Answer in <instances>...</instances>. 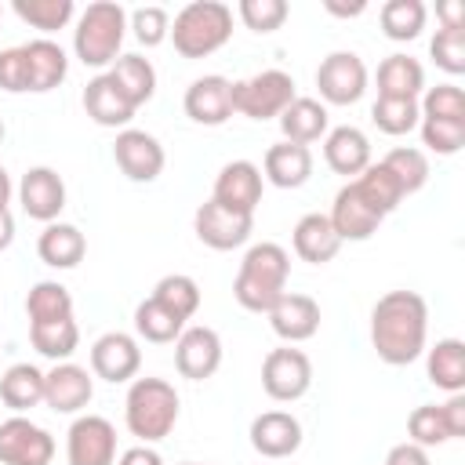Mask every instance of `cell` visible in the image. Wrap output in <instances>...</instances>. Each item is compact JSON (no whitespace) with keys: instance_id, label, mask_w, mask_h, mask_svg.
<instances>
[{"instance_id":"obj_48","label":"cell","mask_w":465,"mask_h":465,"mask_svg":"<svg viewBox=\"0 0 465 465\" xmlns=\"http://www.w3.org/2000/svg\"><path fill=\"white\" fill-rule=\"evenodd\" d=\"M0 91H7V94L29 91V65H25L22 47H4L0 51Z\"/></svg>"},{"instance_id":"obj_5","label":"cell","mask_w":465,"mask_h":465,"mask_svg":"<svg viewBox=\"0 0 465 465\" xmlns=\"http://www.w3.org/2000/svg\"><path fill=\"white\" fill-rule=\"evenodd\" d=\"M127 36V11L116 0H94L84 7L73 29V51L87 69L113 65Z\"/></svg>"},{"instance_id":"obj_12","label":"cell","mask_w":465,"mask_h":465,"mask_svg":"<svg viewBox=\"0 0 465 465\" xmlns=\"http://www.w3.org/2000/svg\"><path fill=\"white\" fill-rule=\"evenodd\" d=\"M113 160H116V167H120L131 182H138V185L156 182L160 171H163V163H167L160 138L149 134V131H138V127H124V131H116Z\"/></svg>"},{"instance_id":"obj_32","label":"cell","mask_w":465,"mask_h":465,"mask_svg":"<svg viewBox=\"0 0 465 465\" xmlns=\"http://www.w3.org/2000/svg\"><path fill=\"white\" fill-rule=\"evenodd\" d=\"M425 91V69L411 54H389L378 65V98H414Z\"/></svg>"},{"instance_id":"obj_55","label":"cell","mask_w":465,"mask_h":465,"mask_svg":"<svg viewBox=\"0 0 465 465\" xmlns=\"http://www.w3.org/2000/svg\"><path fill=\"white\" fill-rule=\"evenodd\" d=\"M11 193H15V185H11V174L0 167V211H7V203H11Z\"/></svg>"},{"instance_id":"obj_22","label":"cell","mask_w":465,"mask_h":465,"mask_svg":"<svg viewBox=\"0 0 465 465\" xmlns=\"http://www.w3.org/2000/svg\"><path fill=\"white\" fill-rule=\"evenodd\" d=\"M323 160L334 174H345V178H356L371 167V142L360 127L352 124H341V127H331L323 134Z\"/></svg>"},{"instance_id":"obj_25","label":"cell","mask_w":465,"mask_h":465,"mask_svg":"<svg viewBox=\"0 0 465 465\" xmlns=\"http://www.w3.org/2000/svg\"><path fill=\"white\" fill-rule=\"evenodd\" d=\"M25 51V65H29V91L33 94H47L54 91L65 73H69V58L62 51V44H54L51 36H36L29 44H22Z\"/></svg>"},{"instance_id":"obj_27","label":"cell","mask_w":465,"mask_h":465,"mask_svg":"<svg viewBox=\"0 0 465 465\" xmlns=\"http://www.w3.org/2000/svg\"><path fill=\"white\" fill-rule=\"evenodd\" d=\"M276 120H280L283 142H294V145H312L331 131L327 105L316 102V98H305V94H294V102Z\"/></svg>"},{"instance_id":"obj_49","label":"cell","mask_w":465,"mask_h":465,"mask_svg":"<svg viewBox=\"0 0 465 465\" xmlns=\"http://www.w3.org/2000/svg\"><path fill=\"white\" fill-rule=\"evenodd\" d=\"M440 411H443V421H447L450 440H461L465 436V396L454 392L447 403H440Z\"/></svg>"},{"instance_id":"obj_29","label":"cell","mask_w":465,"mask_h":465,"mask_svg":"<svg viewBox=\"0 0 465 465\" xmlns=\"http://www.w3.org/2000/svg\"><path fill=\"white\" fill-rule=\"evenodd\" d=\"M425 374L443 392H465V341L461 338H440L432 349H425Z\"/></svg>"},{"instance_id":"obj_20","label":"cell","mask_w":465,"mask_h":465,"mask_svg":"<svg viewBox=\"0 0 465 465\" xmlns=\"http://www.w3.org/2000/svg\"><path fill=\"white\" fill-rule=\"evenodd\" d=\"M247 436L262 458H291L302 447V421L287 411H265L251 421Z\"/></svg>"},{"instance_id":"obj_46","label":"cell","mask_w":465,"mask_h":465,"mask_svg":"<svg viewBox=\"0 0 465 465\" xmlns=\"http://www.w3.org/2000/svg\"><path fill=\"white\" fill-rule=\"evenodd\" d=\"M236 15L254 33H276L287 22L291 7H287V0H240Z\"/></svg>"},{"instance_id":"obj_39","label":"cell","mask_w":465,"mask_h":465,"mask_svg":"<svg viewBox=\"0 0 465 465\" xmlns=\"http://www.w3.org/2000/svg\"><path fill=\"white\" fill-rule=\"evenodd\" d=\"M134 331H138V338H145L153 345H167V341H174L185 331V323L174 312H167L156 298H145L134 309Z\"/></svg>"},{"instance_id":"obj_24","label":"cell","mask_w":465,"mask_h":465,"mask_svg":"<svg viewBox=\"0 0 465 465\" xmlns=\"http://www.w3.org/2000/svg\"><path fill=\"white\" fill-rule=\"evenodd\" d=\"M262 178L272 182L276 189H298L312 178V153L309 145H294V142H276L265 149L262 160Z\"/></svg>"},{"instance_id":"obj_30","label":"cell","mask_w":465,"mask_h":465,"mask_svg":"<svg viewBox=\"0 0 465 465\" xmlns=\"http://www.w3.org/2000/svg\"><path fill=\"white\" fill-rule=\"evenodd\" d=\"M105 76L116 84V91H120L134 109L145 105V102L156 94V69H153V62L142 58V54H120V58L109 65Z\"/></svg>"},{"instance_id":"obj_11","label":"cell","mask_w":465,"mask_h":465,"mask_svg":"<svg viewBox=\"0 0 465 465\" xmlns=\"http://www.w3.org/2000/svg\"><path fill=\"white\" fill-rule=\"evenodd\" d=\"M193 229H196V240L211 251H236L251 240L254 232V214H240V211H229L214 200L200 203L196 214H193Z\"/></svg>"},{"instance_id":"obj_41","label":"cell","mask_w":465,"mask_h":465,"mask_svg":"<svg viewBox=\"0 0 465 465\" xmlns=\"http://www.w3.org/2000/svg\"><path fill=\"white\" fill-rule=\"evenodd\" d=\"M371 120H374V127L381 134L400 138V134H411L418 127L421 113H418V102L414 98H378L371 105Z\"/></svg>"},{"instance_id":"obj_4","label":"cell","mask_w":465,"mask_h":465,"mask_svg":"<svg viewBox=\"0 0 465 465\" xmlns=\"http://www.w3.org/2000/svg\"><path fill=\"white\" fill-rule=\"evenodd\" d=\"M171 44L182 58H207L232 36V7L222 0H193L171 22Z\"/></svg>"},{"instance_id":"obj_14","label":"cell","mask_w":465,"mask_h":465,"mask_svg":"<svg viewBox=\"0 0 465 465\" xmlns=\"http://www.w3.org/2000/svg\"><path fill=\"white\" fill-rule=\"evenodd\" d=\"M18 203H22V211L33 222H44V225L58 222V214L65 207V182H62V174L54 167H47V163L29 167L22 174V182H18Z\"/></svg>"},{"instance_id":"obj_1","label":"cell","mask_w":465,"mask_h":465,"mask_svg":"<svg viewBox=\"0 0 465 465\" xmlns=\"http://www.w3.org/2000/svg\"><path fill=\"white\" fill-rule=\"evenodd\" d=\"M429 305L418 291H389L371 309V345L389 367H407L425 352Z\"/></svg>"},{"instance_id":"obj_57","label":"cell","mask_w":465,"mask_h":465,"mask_svg":"<svg viewBox=\"0 0 465 465\" xmlns=\"http://www.w3.org/2000/svg\"><path fill=\"white\" fill-rule=\"evenodd\" d=\"M182 465H207V461H182Z\"/></svg>"},{"instance_id":"obj_53","label":"cell","mask_w":465,"mask_h":465,"mask_svg":"<svg viewBox=\"0 0 465 465\" xmlns=\"http://www.w3.org/2000/svg\"><path fill=\"white\" fill-rule=\"evenodd\" d=\"M323 7H327V15H338V18H356V15H363V11H367V4H363V0H352V4L323 0Z\"/></svg>"},{"instance_id":"obj_6","label":"cell","mask_w":465,"mask_h":465,"mask_svg":"<svg viewBox=\"0 0 465 465\" xmlns=\"http://www.w3.org/2000/svg\"><path fill=\"white\" fill-rule=\"evenodd\" d=\"M294 102V76L283 69H262L232 84V113L247 120H272Z\"/></svg>"},{"instance_id":"obj_16","label":"cell","mask_w":465,"mask_h":465,"mask_svg":"<svg viewBox=\"0 0 465 465\" xmlns=\"http://www.w3.org/2000/svg\"><path fill=\"white\" fill-rule=\"evenodd\" d=\"M91 396H94V378L87 367L62 360L51 371H44V403L54 414H76L91 403Z\"/></svg>"},{"instance_id":"obj_51","label":"cell","mask_w":465,"mask_h":465,"mask_svg":"<svg viewBox=\"0 0 465 465\" xmlns=\"http://www.w3.org/2000/svg\"><path fill=\"white\" fill-rule=\"evenodd\" d=\"M116 465H163V458L153 450V447H131V450H124L120 458H116Z\"/></svg>"},{"instance_id":"obj_44","label":"cell","mask_w":465,"mask_h":465,"mask_svg":"<svg viewBox=\"0 0 465 465\" xmlns=\"http://www.w3.org/2000/svg\"><path fill=\"white\" fill-rule=\"evenodd\" d=\"M418 131H421V145L429 153H436V156H454L465 145V124H458V120H429V116H421Z\"/></svg>"},{"instance_id":"obj_21","label":"cell","mask_w":465,"mask_h":465,"mask_svg":"<svg viewBox=\"0 0 465 465\" xmlns=\"http://www.w3.org/2000/svg\"><path fill=\"white\" fill-rule=\"evenodd\" d=\"M327 218H331V225H334V232H338L341 243L345 240H356V243L360 240H371L378 232V225H381V214L363 203V196L356 193L352 182H345L334 193V203H331V214Z\"/></svg>"},{"instance_id":"obj_19","label":"cell","mask_w":465,"mask_h":465,"mask_svg":"<svg viewBox=\"0 0 465 465\" xmlns=\"http://www.w3.org/2000/svg\"><path fill=\"white\" fill-rule=\"evenodd\" d=\"M265 316H269V327L276 331V338H283L287 345L309 341L320 331V305H316V298L298 294V291H287Z\"/></svg>"},{"instance_id":"obj_8","label":"cell","mask_w":465,"mask_h":465,"mask_svg":"<svg viewBox=\"0 0 465 465\" xmlns=\"http://www.w3.org/2000/svg\"><path fill=\"white\" fill-rule=\"evenodd\" d=\"M54 436L25 414L0 421V465H51Z\"/></svg>"},{"instance_id":"obj_17","label":"cell","mask_w":465,"mask_h":465,"mask_svg":"<svg viewBox=\"0 0 465 465\" xmlns=\"http://www.w3.org/2000/svg\"><path fill=\"white\" fill-rule=\"evenodd\" d=\"M262 167L251 163V160H229L218 178H214V189H211V200L229 207V211H240V214H254L258 203H262Z\"/></svg>"},{"instance_id":"obj_23","label":"cell","mask_w":465,"mask_h":465,"mask_svg":"<svg viewBox=\"0 0 465 465\" xmlns=\"http://www.w3.org/2000/svg\"><path fill=\"white\" fill-rule=\"evenodd\" d=\"M291 247H294V254H298L302 262H309V265H327V262L341 251V240H338L331 218L320 214V211H312V214H302V218L294 222Z\"/></svg>"},{"instance_id":"obj_42","label":"cell","mask_w":465,"mask_h":465,"mask_svg":"<svg viewBox=\"0 0 465 465\" xmlns=\"http://www.w3.org/2000/svg\"><path fill=\"white\" fill-rule=\"evenodd\" d=\"M418 113L429 116V120H458V124H465V91L458 84L425 87V98H421Z\"/></svg>"},{"instance_id":"obj_18","label":"cell","mask_w":465,"mask_h":465,"mask_svg":"<svg viewBox=\"0 0 465 465\" xmlns=\"http://www.w3.org/2000/svg\"><path fill=\"white\" fill-rule=\"evenodd\" d=\"M185 116L193 124H203V127H222L229 116H232V80L211 73V76H196L189 87H185Z\"/></svg>"},{"instance_id":"obj_52","label":"cell","mask_w":465,"mask_h":465,"mask_svg":"<svg viewBox=\"0 0 465 465\" xmlns=\"http://www.w3.org/2000/svg\"><path fill=\"white\" fill-rule=\"evenodd\" d=\"M436 15L443 18V29H461V25H465V7H461V0H443V4H436Z\"/></svg>"},{"instance_id":"obj_35","label":"cell","mask_w":465,"mask_h":465,"mask_svg":"<svg viewBox=\"0 0 465 465\" xmlns=\"http://www.w3.org/2000/svg\"><path fill=\"white\" fill-rule=\"evenodd\" d=\"M425 18H429V11H425L421 0H385L381 4V15H378L381 33L389 40H396V44H407V40L421 36Z\"/></svg>"},{"instance_id":"obj_7","label":"cell","mask_w":465,"mask_h":465,"mask_svg":"<svg viewBox=\"0 0 465 465\" xmlns=\"http://www.w3.org/2000/svg\"><path fill=\"white\" fill-rule=\"evenodd\" d=\"M312 385V360L302 349H269V356L262 360V389L269 400L280 403H294L309 392Z\"/></svg>"},{"instance_id":"obj_3","label":"cell","mask_w":465,"mask_h":465,"mask_svg":"<svg viewBox=\"0 0 465 465\" xmlns=\"http://www.w3.org/2000/svg\"><path fill=\"white\" fill-rule=\"evenodd\" d=\"M178 411H182V400H178L174 385L163 378H134L127 389V400H124L127 432L138 436L142 443L167 440L171 429L178 425Z\"/></svg>"},{"instance_id":"obj_2","label":"cell","mask_w":465,"mask_h":465,"mask_svg":"<svg viewBox=\"0 0 465 465\" xmlns=\"http://www.w3.org/2000/svg\"><path fill=\"white\" fill-rule=\"evenodd\" d=\"M287 276H291V254L280 243L262 240L247 247L240 272L232 280V294L247 312H269L287 294Z\"/></svg>"},{"instance_id":"obj_43","label":"cell","mask_w":465,"mask_h":465,"mask_svg":"<svg viewBox=\"0 0 465 465\" xmlns=\"http://www.w3.org/2000/svg\"><path fill=\"white\" fill-rule=\"evenodd\" d=\"M127 29L134 33V40L142 47H160L171 33V15L160 4H145V7H134L127 15Z\"/></svg>"},{"instance_id":"obj_36","label":"cell","mask_w":465,"mask_h":465,"mask_svg":"<svg viewBox=\"0 0 465 465\" xmlns=\"http://www.w3.org/2000/svg\"><path fill=\"white\" fill-rule=\"evenodd\" d=\"M29 341L40 356L62 363L76 352L80 345V327L76 320H51V323H29Z\"/></svg>"},{"instance_id":"obj_13","label":"cell","mask_w":465,"mask_h":465,"mask_svg":"<svg viewBox=\"0 0 465 465\" xmlns=\"http://www.w3.org/2000/svg\"><path fill=\"white\" fill-rule=\"evenodd\" d=\"M174 367L189 381H207L222 367V338L214 327H185L174 338Z\"/></svg>"},{"instance_id":"obj_33","label":"cell","mask_w":465,"mask_h":465,"mask_svg":"<svg viewBox=\"0 0 465 465\" xmlns=\"http://www.w3.org/2000/svg\"><path fill=\"white\" fill-rule=\"evenodd\" d=\"M25 316L29 323H51V320H73V294L58 280H40L25 294Z\"/></svg>"},{"instance_id":"obj_40","label":"cell","mask_w":465,"mask_h":465,"mask_svg":"<svg viewBox=\"0 0 465 465\" xmlns=\"http://www.w3.org/2000/svg\"><path fill=\"white\" fill-rule=\"evenodd\" d=\"M11 7H15V15H18L25 25L40 29V33L65 29V25L73 22V15H76L73 0H15Z\"/></svg>"},{"instance_id":"obj_15","label":"cell","mask_w":465,"mask_h":465,"mask_svg":"<svg viewBox=\"0 0 465 465\" xmlns=\"http://www.w3.org/2000/svg\"><path fill=\"white\" fill-rule=\"evenodd\" d=\"M138 367H142V349L131 334L105 331L102 338H94V345H91V374L94 378L120 385V381H134Z\"/></svg>"},{"instance_id":"obj_50","label":"cell","mask_w":465,"mask_h":465,"mask_svg":"<svg viewBox=\"0 0 465 465\" xmlns=\"http://www.w3.org/2000/svg\"><path fill=\"white\" fill-rule=\"evenodd\" d=\"M385 465H429V450L407 440V443H396V447L385 454Z\"/></svg>"},{"instance_id":"obj_47","label":"cell","mask_w":465,"mask_h":465,"mask_svg":"<svg viewBox=\"0 0 465 465\" xmlns=\"http://www.w3.org/2000/svg\"><path fill=\"white\" fill-rule=\"evenodd\" d=\"M429 54H432V62L443 69V73H450V76H461L465 73V25L461 29H436V36H432V44H429Z\"/></svg>"},{"instance_id":"obj_9","label":"cell","mask_w":465,"mask_h":465,"mask_svg":"<svg viewBox=\"0 0 465 465\" xmlns=\"http://www.w3.org/2000/svg\"><path fill=\"white\" fill-rule=\"evenodd\" d=\"M316 87L327 105H352L367 91V65L356 51H331L316 69Z\"/></svg>"},{"instance_id":"obj_26","label":"cell","mask_w":465,"mask_h":465,"mask_svg":"<svg viewBox=\"0 0 465 465\" xmlns=\"http://www.w3.org/2000/svg\"><path fill=\"white\" fill-rule=\"evenodd\" d=\"M84 113L98 124V127H127L131 120H134V105L116 91V84L105 76V73H98L94 80H87V87H84Z\"/></svg>"},{"instance_id":"obj_10","label":"cell","mask_w":465,"mask_h":465,"mask_svg":"<svg viewBox=\"0 0 465 465\" xmlns=\"http://www.w3.org/2000/svg\"><path fill=\"white\" fill-rule=\"evenodd\" d=\"M69 465H116V429L102 414H80L65 432Z\"/></svg>"},{"instance_id":"obj_34","label":"cell","mask_w":465,"mask_h":465,"mask_svg":"<svg viewBox=\"0 0 465 465\" xmlns=\"http://www.w3.org/2000/svg\"><path fill=\"white\" fill-rule=\"evenodd\" d=\"M352 185H356V193L363 196V203H367L371 211H378L381 218H385V214H392V211L400 207V200H403L400 182L381 167V160H378V163H371L363 174H356V178H352Z\"/></svg>"},{"instance_id":"obj_38","label":"cell","mask_w":465,"mask_h":465,"mask_svg":"<svg viewBox=\"0 0 465 465\" xmlns=\"http://www.w3.org/2000/svg\"><path fill=\"white\" fill-rule=\"evenodd\" d=\"M381 167L400 182L403 196L418 193V189L429 182V156H425L421 149H414V145H396V149H389L385 160H381Z\"/></svg>"},{"instance_id":"obj_56","label":"cell","mask_w":465,"mask_h":465,"mask_svg":"<svg viewBox=\"0 0 465 465\" xmlns=\"http://www.w3.org/2000/svg\"><path fill=\"white\" fill-rule=\"evenodd\" d=\"M4 134H7V127H4V120H0V142H4Z\"/></svg>"},{"instance_id":"obj_31","label":"cell","mask_w":465,"mask_h":465,"mask_svg":"<svg viewBox=\"0 0 465 465\" xmlns=\"http://www.w3.org/2000/svg\"><path fill=\"white\" fill-rule=\"evenodd\" d=\"M0 403L15 414H25L44 403V371L33 363H11L0 374Z\"/></svg>"},{"instance_id":"obj_28","label":"cell","mask_w":465,"mask_h":465,"mask_svg":"<svg viewBox=\"0 0 465 465\" xmlns=\"http://www.w3.org/2000/svg\"><path fill=\"white\" fill-rule=\"evenodd\" d=\"M36 254L44 265L51 269H76L87 254V240L76 225L69 222H51L44 225V232L36 236Z\"/></svg>"},{"instance_id":"obj_37","label":"cell","mask_w":465,"mask_h":465,"mask_svg":"<svg viewBox=\"0 0 465 465\" xmlns=\"http://www.w3.org/2000/svg\"><path fill=\"white\" fill-rule=\"evenodd\" d=\"M149 298H156L167 312H174V316L185 323V320H193L196 309H200V283H196L193 276H185V272H171V276H163V280L153 287Z\"/></svg>"},{"instance_id":"obj_54","label":"cell","mask_w":465,"mask_h":465,"mask_svg":"<svg viewBox=\"0 0 465 465\" xmlns=\"http://www.w3.org/2000/svg\"><path fill=\"white\" fill-rule=\"evenodd\" d=\"M11 240H15V218L11 211H0V251H7Z\"/></svg>"},{"instance_id":"obj_45","label":"cell","mask_w":465,"mask_h":465,"mask_svg":"<svg viewBox=\"0 0 465 465\" xmlns=\"http://www.w3.org/2000/svg\"><path fill=\"white\" fill-rule=\"evenodd\" d=\"M407 432H411V443H418V447H440V443H447L450 440V432H447V421H443V411L436 407V403H421V407H414L411 411V418H407Z\"/></svg>"}]
</instances>
